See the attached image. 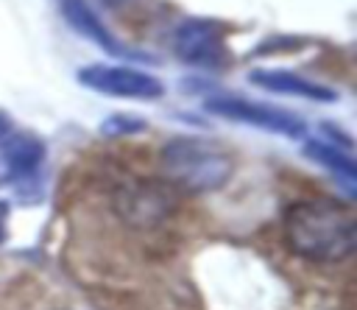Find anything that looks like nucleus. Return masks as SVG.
I'll return each instance as SVG.
<instances>
[{
    "label": "nucleus",
    "instance_id": "9",
    "mask_svg": "<svg viewBox=\"0 0 357 310\" xmlns=\"http://www.w3.org/2000/svg\"><path fill=\"white\" fill-rule=\"evenodd\" d=\"M45 156V145L33 134H14L3 145V159L11 176H28L31 170L39 168Z\"/></svg>",
    "mask_w": 357,
    "mask_h": 310
},
{
    "label": "nucleus",
    "instance_id": "11",
    "mask_svg": "<svg viewBox=\"0 0 357 310\" xmlns=\"http://www.w3.org/2000/svg\"><path fill=\"white\" fill-rule=\"evenodd\" d=\"M6 131H8V120H6L3 115H0V140L6 137Z\"/></svg>",
    "mask_w": 357,
    "mask_h": 310
},
{
    "label": "nucleus",
    "instance_id": "6",
    "mask_svg": "<svg viewBox=\"0 0 357 310\" xmlns=\"http://www.w3.org/2000/svg\"><path fill=\"white\" fill-rule=\"evenodd\" d=\"M56 3H59V11H61L64 22H67L81 39L98 45V47H100L103 53H109L112 59H148V56H142V53L126 47V45L103 25V20L95 14V8H92L86 0H56Z\"/></svg>",
    "mask_w": 357,
    "mask_h": 310
},
{
    "label": "nucleus",
    "instance_id": "12",
    "mask_svg": "<svg viewBox=\"0 0 357 310\" xmlns=\"http://www.w3.org/2000/svg\"><path fill=\"white\" fill-rule=\"evenodd\" d=\"M103 3H109V6H120L123 0H103Z\"/></svg>",
    "mask_w": 357,
    "mask_h": 310
},
{
    "label": "nucleus",
    "instance_id": "4",
    "mask_svg": "<svg viewBox=\"0 0 357 310\" xmlns=\"http://www.w3.org/2000/svg\"><path fill=\"white\" fill-rule=\"evenodd\" d=\"M173 53L192 67L218 70L229 61L226 25L215 17H187L173 31Z\"/></svg>",
    "mask_w": 357,
    "mask_h": 310
},
{
    "label": "nucleus",
    "instance_id": "3",
    "mask_svg": "<svg viewBox=\"0 0 357 310\" xmlns=\"http://www.w3.org/2000/svg\"><path fill=\"white\" fill-rule=\"evenodd\" d=\"M78 84L86 89L120 98V101H159L165 95V84L131 64H109V61H92L78 70Z\"/></svg>",
    "mask_w": 357,
    "mask_h": 310
},
{
    "label": "nucleus",
    "instance_id": "7",
    "mask_svg": "<svg viewBox=\"0 0 357 310\" xmlns=\"http://www.w3.org/2000/svg\"><path fill=\"white\" fill-rule=\"evenodd\" d=\"M251 84H257L259 89H268L273 95H284V98H304V101H315V103H332L337 101V92L326 84H318L312 78H304L293 70H282V67H257L248 73Z\"/></svg>",
    "mask_w": 357,
    "mask_h": 310
},
{
    "label": "nucleus",
    "instance_id": "1",
    "mask_svg": "<svg viewBox=\"0 0 357 310\" xmlns=\"http://www.w3.org/2000/svg\"><path fill=\"white\" fill-rule=\"evenodd\" d=\"M284 243L310 263H340L357 246V215L340 198H298L284 212Z\"/></svg>",
    "mask_w": 357,
    "mask_h": 310
},
{
    "label": "nucleus",
    "instance_id": "10",
    "mask_svg": "<svg viewBox=\"0 0 357 310\" xmlns=\"http://www.w3.org/2000/svg\"><path fill=\"white\" fill-rule=\"evenodd\" d=\"M6 218H8V204L0 201V243H3V237H6Z\"/></svg>",
    "mask_w": 357,
    "mask_h": 310
},
{
    "label": "nucleus",
    "instance_id": "8",
    "mask_svg": "<svg viewBox=\"0 0 357 310\" xmlns=\"http://www.w3.org/2000/svg\"><path fill=\"white\" fill-rule=\"evenodd\" d=\"M304 154H307L310 159H315L318 165L329 168L332 176H337V182H340L349 193H354V184H357V168H354L349 151H343L340 145L324 142V140H312V142H307Z\"/></svg>",
    "mask_w": 357,
    "mask_h": 310
},
{
    "label": "nucleus",
    "instance_id": "5",
    "mask_svg": "<svg viewBox=\"0 0 357 310\" xmlns=\"http://www.w3.org/2000/svg\"><path fill=\"white\" fill-rule=\"evenodd\" d=\"M206 112H212L218 117H226V120H234V123H248L254 128L273 131V134H282V137L304 134V123L293 112L279 109V106H268V103H257V101H245V98H234V95L209 98Z\"/></svg>",
    "mask_w": 357,
    "mask_h": 310
},
{
    "label": "nucleus",
    "instance_id": "2",
    "mask_svg": "<svg viewBox=\"0 0 357 310\" xmlns=\"http://www.w3.org/2000/svg\"><path fill=\"white\" fill-rule=\"evenodd\" d=\"M165 170L167 176L192 193L220 187L231 173V156L212 140L201 137H178L165 145Z\"/></svg>",
    "mask_w": 357,
    "mask_h": 310
}]
</instances>
